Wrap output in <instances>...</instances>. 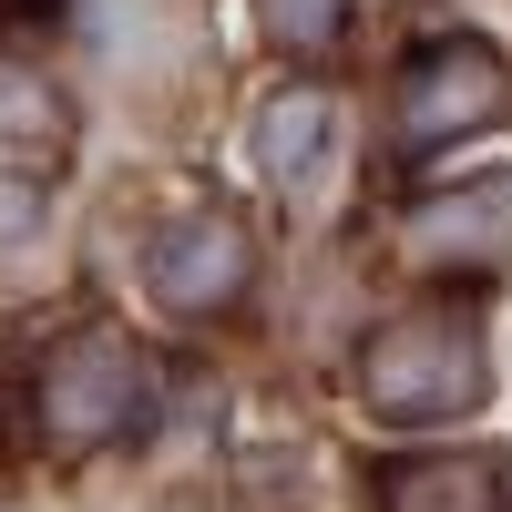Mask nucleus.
Here are the masks:
<instances>
[{
    "instance_id": "10",
    "label": "nucleus",
    "mask_w": 512,
    "mask_h": 512,
    "mask_svg": "<svg viewBox=\"0 0 512 512\" xmlns=\"http://www.w3.org/2000/svg\"><path fill=\"white\" fill-rule=\"evenodd\" d=\"M31 216H41V185H31V175H21V185H0V236L31 226Z\"/></svg>"
},
{
    "instance_id": "6",
    "label": "nucleus",
    "mask_w": 512,
    "mask_h": 512,
    "mask_svg": "<svg viewBox=\"0 0 512 512\" xmlns=\"http://www.w3.org/2000/svg\"><path fill=\"white\" fill-rule=\"evenodd\" d=\"M379 512H502V482L492 461L472 451H431V461H400V472H379Z\"/></svg>"
},
{
    "instance_id": "5",
    "label": "nucleus",
    "mask_w": 512,
    "mask_h": 512,
    "mask_svg": "<svg viewBox=\"0 0 512 512\" xmlns=\"http://www.w3.org/2000/svg\"><path fill=\"white\" fill-rule=\"evenodd\" d=\"M410 246L431 256V267H502L512 256V185H461V195H431L410 216Z\"/></svg>"
},
{
    "instance_id": "7",
    "label": "nucleus",
    "mask_w": 512,
    "mask_h": 512,
    "mask_svg": "<svg viewBox=\"0 0 512 512\" xmlns=\"http://www.w3.org/2000/svg\"><path fill=\"white\" fill-rule=\"evenodd\" d=\"M328 154V93H287L256 113V164L287 185V175H308V164Z\"/></svg>"
},
{
    "instance_id": "3",
    "label": "nucleus",
    "mask_w": 512,
    "mask_h": 512,
    "mask_svg": "<svg viewBox=\"0 0 512 512\" xmlns=\"http://www.w3.org/2000/svg\"><path fill=\"white\" fill-rule=\"evenodd\" d=\"M256 277V246L226 205H185V216H164L154 246H144V287L164 318H226Z\"/></svg>"
},
{
    "instance_id": "2",
    "label": "nucleus",
    "mask_w": 512,
    "mask_h": 512,
    "mask_svg": "<svg viewBox=\"0 0 512 512\" xmlns=\"http://www.w3.org/2000/svg\"><path fill=\"white\" fill-rule=\"evenodd\" d=\"M359 390H369L379 420L420 431V420H451V410L482 400V349H472L461 318H390L359 359Z\"/></svg>"
},
{
    "instance_id": "1",
    "label": "nucleus",
    "mask_w": 512,
    "mask_h": 512,
    "mask_svg": "<svg viewBox=\"0 0 512 512\" xmlns=\"http://www.w3.org/2000/svg\"><path fill=\"white\" fill-rule=\"evenodd\" d=\"M154 410V369L123 328H72L52 338V359H41V431L62 451H93V441H123L144 431Z\"/></svg>"
},
{
    "instance_id": "9",
    "label": "nucleus",
    "mask_w": 512,
    "mask_h": 512,
    "mask_svg": "<svg viewBox=\"0 0 512 512\" xmlns=\"http://www.w3.org/2000/svg\"><path fill=\"white\" fill-rule=\"evenodd\" d=\"M0 134H21L31 154H41V144H62V103L41 93L31 72H0Z\"/></svg>"
},
{
    "instance_id": "8",
    "label": "nucleus",
    "mask_w": 512,
    "mask_h": 512,
    "mask_svg": "<svg viewBox=\"0 0 512 512\" xmlns=\"http://www.w3.org/2000/svg\"><path fill=\"white\" fill-rule=\"evenodd\" d=\"M256 11H267V31L287 52H328V41L349 31V0H256Z\"/></svg>"
},
{
    "instance_id": "4",
    "label": "nucleus",
    "mask_w": 512,
    "mask_h": 512,
    "mask_svg": "<svg viewBox=\"0 0 512 512\" xmlns=\"http://www.w3.org/2000/svg\"><path fill=\"white\" fill-rule=\"evenodd\" d=\"M512 113V82L482 41H441V52H420L410 82H400V134L410 144H461V134H492Z\"/></svg>"
}]
</instances>
